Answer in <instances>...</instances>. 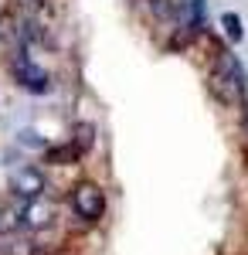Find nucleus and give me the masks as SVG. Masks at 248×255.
Instances as JSON below:
<instances>
[{
    "label": "nucleus",
    "mask_w": 248,
    "mask_h": 255,
    "mask_svg": "<svg viewBox=\"0 0 248 255\" xmlns=\"http://www.w3.org/2000/svg\"><path fill=\"white\" fill-rule=\"evenodd\" d=\"M208 82H211V92L221 102H228V106L242 102V96H245V68H242L238 55L228 51V48H218V55L211 61Z\"/></svg>",
    "instance_id": "obj_1"
},
{
    "label": "nucleus",
    "mask_w": 248,
    "mask_h": 255,
    "mask_svg": "<svg viewBox=\"0 0 248 255\" xmlns=\"http://www.w3.org/2000/svg\"><path fill=\"white\" fill-rule=\"evenodd\" d=\"M68 204H72L75 218H82L85 225H96L106 215V191L99 187L96 180H78L75 187L68 191Z\"/></svg>",
    "instance_id": "obj_2"
},
{
    "label": "nucleus",
    "mask_w": 248,
    "mask_h": 255,
    "mask_svg": "<svg viewBox=\"0 0 248 255\" xmlns=\"http://www.w3.org/2000/svg\"><path fill=\"white\" fill-rule=\"evenodd\" d=\"M10 72H14V82H17V85L24 89V92L44 96V92L51 89V75H48V72H44L41 65H34V61L27 58L24 51L10 58Z\"/></svg>",
    "instance_id": "obj_3"
},
{
    "label": "nucleus",
    "mask_w": 248,
    "mask_h": 255,
    "mask_svg": "<svg viewBox=\"0 0 248 255\" xmlns=\"http://www.w3.org/2000/svg\"><path fill=\"white\" fill-rule=\"evenodd\" d=\"M48 191V174L34 167V163H20L17 170L10 174V194L20 201H34Z\"/></svg>",
    "instance_id": "obj_4"
},
{
    "label": "nucleus",
    "mask_w": 248,
    "mask_h": 255,
    "mask_svg": "<svg viewBox=\"0 0 248 255\" xmlns=\"http://www.w3.org/2000/svg\"><path fill=\"white\" fill-rule=\"evenodd\" d=\"M58 208L51 197H34V201H24V208H20V228L24 232H41V228H51V221H55Z\"/></svg>",
    "instance_id": "obj_5"
},
{
    "label": "nucleus",
    "mask_w": 248,
    "mask_h": 255,
    "mask_svg": "<svg viewBox=\"0 0 248 255\" xmlns=\"http://www.w3.org/2000/svg\"><path fill=\"white\" fill-rule=\"evenodd\" d=\"M173 27L191 41L204 27V0H173Z\"/></svg>",
    "instance_id": "obj_6"
},
{
    "label": "nucleus",
    "mask_w": 248,
    "mask_h": 255,
    "mask_svg": "<svg viewBox=\"0 0 248 255\" xmlns=\"http://www.w3.org/2000/svg\"><path fill=\"white\" fill-rule=\"evenodd\" d=\"M82 150H85V146H78L75 139H68V143H61V146H48V150H44V160L55 163V167H72V163H78Z\"/></svg>",
    "instance_id": "obj_7"
},
{
    "label": "nucleus",
    "mask_w": 248,
    "mask_h": 255,
    "mask_svg": "<svg viewBox=\"0 0 248 255\" xmlns=\"http://www.w3.org/2000/svg\"><path fill=\"white\" fill-rule=\"evenodd\" d=\"M0 245H3V255H38L34 238H31V235H20V232L0 235Z\"/></svg>",
    "instance_id": "obj_8"
},
{
    "label": "nucleus",
    "mask_w": 248,
    "mask_h": 255,
    "mask_svg": "<svg viewBox=\"0 0 248 255\" xmlns=\"http://www.w3.org/2000/svg\"><path fill=\"white\" fill-rule=\"evenodd\" d=\"M221 27H225V34H228L231 41H242V38H245V27H242V17H238L235 10H228V14H221Z\"/></svg>",
    "instance_id": "obj_9"
},
{
    "label": "nucleus",
    "mask_w": 248,
    "mask_h": 255,
    "mask_svg": "<svg viewBox=\"0 0 248 255\" xmlns=\"http://www.w3.org/2000/svg\"><path fill=\"white\" fill-rule=\"evenodd\" d=\"M17 3H38V0H17Z\"/></svg>",
    "instance_id": "obj_10"
},
{
    "label": "nucleus",
    "mask_w": 248,
    "mask_h": 255,
    "mask_svg": "<svg viewBox=\"0 0 248 255\" xmlns=\"http://www.w3.org/2000/svg\"><path fill=\"white\" fill-rule=\"evenodd\" d=\"M0 255H3V245H0Z\"/></svg>",
    "instance_id": "obj_11"
}]
</instances>
